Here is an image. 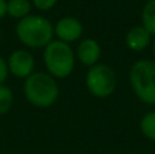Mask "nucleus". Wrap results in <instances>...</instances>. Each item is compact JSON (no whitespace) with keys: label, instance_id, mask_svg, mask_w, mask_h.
I'll return each instance as SVG.
<instances>
[{"label":"nucleus","instance_id":"nucleus-1","mask_svg":"<svg viewBox=\"0 0 155 154\" xmlns=\"http://www.w3.org/2000/svg\"><path fill=\"white\" fill-rule=\"evenodd\" d=\"M15 35L26 48L40 49L45 48L53 41V25L48 18L42 15H27L18 21L15 26Z\"/></svg>","mask_w":155,"mask_h":154},{"label":"nucleus","instance_id":"nucleus-2","mask_svg":"<svg viewBox=\"0 0 155 154\" xmlns=\"http://www.w3.org/2000/svg\"><path fill=\"white\" fill-rule=\"evenodd\" d=\"M23 93L26 100L35 108H49L60 94L56 79L48 72H33L25 79Z\"/></svg>","mask_w":155,"mask_h":154},{"label":"nucleus","instance_id":"nucleus-3","mask_svg":"<svg viewBox=\"0 0 155 154\" xmlns=\"http://www.w3.org/2000/svg\"><path fill=\"white\" fill-rule=\"evenodd\" d=\"M44 63L54 79H65L75 68V52L70 44L53 40L44 48Z\"/></svg>","mask_w":155,"mask_h":154},{"label":"nucleus","instance_id":"nucleus-4","mask_svg":"<svg viewBox=\"0 0 155 154\" xmlns=\"http://www.w3.org/2000/svg\"><path fill=\"white\" fill-rule=\"evenodd\" d=\"M134 93L142 102L155 105V60H137L129 71Z\"/></svg>","mask_w":155,"mask_h":154},{"label":"nucleus","instance_id":"nucleus-5","mask_svg":"<svg viewBox=\"0 0 155 154\" xmlns=\"http://www.w3.org/2000/svg\"><path fill=\"white\" fill-rule=\"evenodd\" d=\"M117 85L116 72L107 64H98L88 68L86 74V87L87 90L98 98H106L113 94Z\"/></svg>","mask_w":155,"mask_h":154},{"label":"nucleus","instance_id":"nucleus-6","mask_svg":"<svg viewBox=\"0 0 155 154\" xmlns=\"http://www.w3.org/2000/svg\"><path fill=\"white\" fill-rule=\"evenodd\" d=\"M8 72L15 78L26 79L34 72L35 60L27 49H15L7 59Z\"/></svg>","mask_w":155,"mask_h":154},{"label":"nucleus","instance_id":"nucleus-7","mask_svg":"<svg viewBox=\"0 0 155 154\" xmlns=\"http://www.w3.org/2000/svg\"><path fill=\"white\" fill-rule=\"evenodd\" d=\"M54 35L59 41L65 44H71L78 41L83 34V25L79 19L74 16H64L59 19L53 26Z\"/></svg>","mask_w":155,"mask_h":154},{"label":"nucleus","instance_id":"nucleus-8","mask_svg":"<svg viewBox=\"0 0 155 154\" xmlns=\"http://www.w3.org/2000/svg\"><path fill=\"white\" fill-rule=\"evenodd\" d=\"M101 53H102V49H101V45L98 44V41L93 40V38H86V40H82L79 42L75 56L83 65H87L90 68L93 65L98 64Z\"/></svg>","mask_w":155,"mask_h":154},{"label":"nucleus","instance_id":"nucleus-9","mask_svg":"<svg viewBox=\"0 0 155 154\" xmlns=\"http://www.w3.org/2000/svg\"><path fill=\"white\" fill-rule=\"evenodd\" d=\"M151 37H153V35L143 26H135L127 33L125 44L131 51L142 52V51H144L147 46L151 45V42H153Z\"/></svg>","mask_w":155,"mask_h":154},{"label":"nucleus","instance_id":"nucleus-10","mask_svg":"<svg viewBox=\"0 0 155 154\" xmlns=\"http://www.w3.org/2000/svg\"><path fill=\"white\" fill-rule=\"evenodd\" d=\"M31 11V2L30 0H7V15L14 19L26 18Z\"/></svg>","mask_w":155,"mask_h":154},{"label":"nucleus","instance_id":"nucleus-11","mask_svg":"<svg viewBox=\"0 0 155 154\" xmlns=\"http://www.w3.org/2000/svg\"><path fill=\"white\" fill-rule=\"evenodd\" d=\"M142 26L151 35H155V0H148L143 7Z\"/></svg>","mask_w":155,"mask_h":154},{"label":"nucleus","instance_id":"nucleus-12","mask_svg":"<svg viewBox=\"0 0 155 154\" xmlns=\"http://www.w3.org/2000/svg\"><path fill=\"white\" fill-rule=\"evenodd\" d=\"M140 131L147 139L155 142V111L148 112L140 120Z\"/></svg>","mask_w":155,"mask_h":154},{"label":"nucleus","instance_id":"nucleus-13","mask_svg":"<svg viewBox=\"0 0 155 154\" xmlns=\"http://www.w3.org/2000/svg\"><path fill=\"white\" fill-rule=\"evenodd\" d=\"M14 104V92L7 85H0V116L11 111Z\"/></svg>","mask_w":155,"mask_h":154},{"label":"nucleus","instance_id":"nucleus-14","mask_svg":"<svg viewBox=\"0 0 155 154\" xmlns=\"http://www.w3.org/2000/svg\"><path fill=\"white\" fill-rule=\"evenodd\" d=\"M59 0H31L33 5L40 11H49L57 4Z\"/></svg>","mask_w":155,"mask_h":154},{"label":"nucleus","instance_id":"nucleus-15","mask_svg":"<svg viewBox=\"0 0 155 154\" xmlns=\"http://www.w3.org/2000/svg\"><path fill=\"white\" fill-rule=\"evenodd\" d=\"M8 75V65H7V60L3 56H0V85H4V82L7 81Z\"/></svg>","mask_w":155,"mask_h":154},{"label":"nucleus","instance_id":"nucleus-16","mask_svg":"<svg viewBox=\"0 0 155 154\" xmlns=\"http://www.w3.org/2000/svg\"><path fill=\"white\" fill-rule=\"evenodd\" d=\"M7 15V0H0V19Z\"/></svg>","mask_w":155,"mask_h":154},{"label":"nucleus","instance_id":"nucleus-17","mask_svg":"<svg viewBox=\"0 0 155 154\" xmlns=\"http://www.w3.org/2000/svg\"><path fill=\"white\" fill-rule=\"evenodd\" d=\"M151 45H153V53H154V56H155V40L151 42Z\"/></svg>","mask_w":155,"mask_h":154}]
</instances>
